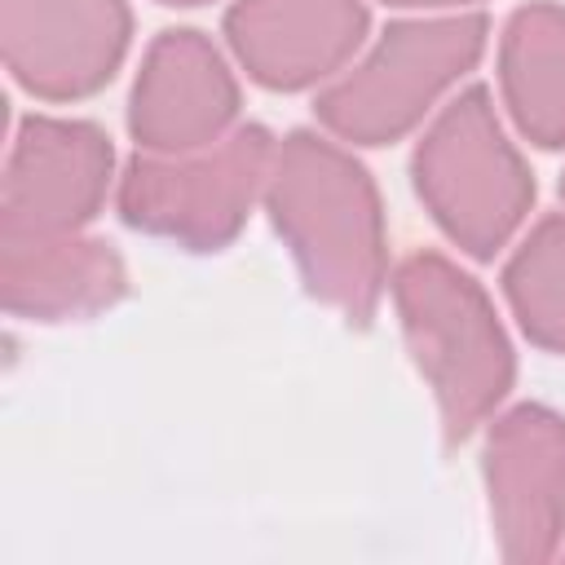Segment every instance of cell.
<instances>
[{
    "mask_svg": "<svg viewBox=\"0 0 565 565\" xmlns=\"http://www.w3.org/2000/svg\"><path fill=\"white\" fill-rule=\"evenodd\" d=\"M486 44V18L459 13L441 22H393L375 53L318 93V119L358 146L397 141L424 119L433 97L459 79Z\"/></svg>",
    "mask_w": 565,
    "mask_h": 565,
    "instance_id": "4",
    "label": "cell"
},
{
    "mask_svg": "<svg viewBox=\"0 0 565 565\" xmlns=\"http://www.w3.org/2000/svg\"><path fill=\"white\" fill-rule=\"evenodd\" d=\"M415 366L437 393L446 441L468 437L512 388V349L486 291L437 252H415L393 274Z\"/></svg>",
    "mask_w": 565,
    "mask_h": 565,
    "instance_id": "2",
    "label": "cell"
},
{
    "mask_svg": "<svg viewBox=\"0 0 565 565\" xmlns=\"http://www.w3.org/2000/svg\"><path fill=\"white\" fill-rule=\"evenodd\" d=\"M415 185L433 221L477 260H490L534 203V181L486 88H468L437 115L415 150Z\"/></svg>",
    "mask_w": 565,
    "mask_h": 565,
    "instance_id": "3",
    "label": "cell"
},
{
    "mask_svg": "<svg viewBox=\"0 0 565 565\" xmlns=\"http://www.w3.org/2000/svg\"><path fill=\"white\" fill-rule=\"evenodd\" d=\"M163 4H203V0H163Z\"/></svg>",
    "mask_w": 565,
    "mask_h": 565,
    "instance_id": "15",
    "label": "cell"
},
{
    "mask_svg": "<svg viewBox=\"0 0 565 565\" xmlns=\"http://www.w3.org/2000/svg\"><path fill=\"white\" fill-rule=\"evenodd\" d=\"M110 141L93 124L26 119L4 177V238L66 234L106 194Z\"/></svg>",
    "mask_w": 565,
    "mask_h": 565,
    "instance_id": "8",
    "label": "cell"
},
{
    "mask_svg": "<svg viewBox=\"0 0 565 565\" xmlns=\"http://www.w3.org/2000/svg\"><path fill=\"white\" fill-rule=\"evenodd\" d=\"M486 486L503 556H556L565 530V419L547 406L508 411L486 441Z\"/></svg>",
    "mask_w": 565,
    "mask_h": 565,
    "instance_id": "6",
    "label": "cell"
},
{
    "mask_svg": "<svg viewBox=\"0 0 565 565\" xmlns=\"http://www.w3.org/2000/svg\"><path fill=\"white\" fill-rule=\"evenodd\" d=\"M128 49L124 0H4V57L40 97L102 88Z\"/></svg>",
    "mask_w": 565,
    "mask_h": 565,
    "instance_id": "7",
    "label": "cell"
},
{
    "mask_svg": "<svg viewBox=\"0 0 565 565\" xmlns=\"http://www.w3.org/2000/svg\"><path fill=\"white\" fill-rule=\"evenodd\" d=\"M238 115V88L199 31H163L132 88V137L163 154L216 141Z\"/></svg>",
    "mask_w": 565,
    "mask_h": 565,
    "instance_id": "9",
    "label": "cell"
},
{
    "mask_svg": "<svg viewBox=\"0 0 565 565\" xmlns=\"http://www.w3.org/2000/svg\"><path fill=\"white\" fill-rule=\"evenodd\" d=\"M503 291L543 349L565 353V216H547L503 269Z\"/></svg>",
    "mask_w": 565,
    "mask_h": 565,
    "instance_id": "13",
    "label": "cell"
},
{
    "mask_svg": "<svg viewBox=\"0 0 565 565\" xmlns=\"http://www.w3.org/2000/svg\"><path fill=\"white\" fill-rule=\"evenodd\" d=\"M388 4H468V0H388Z\"/></svg>",
    "mask_w": 565,
    "mask_h": 565,
    "instance_id": "14",
    "label": "cell"
},
{
    "mask_svg": "<svg viewBox=\"0 0 565 565\" xmlns=\"http://www.w3.org/2000/svg\"><path fill=\"white\" fill-rule=\"evenodd\" d=\"M225 35L265 88H305L362 44L366 9L358 0H238Z\"/></svg>",
    "mask_w": 565,
    "mask_h": 565,
    "instance_id": "10",
    "label": "cell"
},
{
    "mask_svg": "<svg viewBox=\"0 0 565 565\" xmlns=\"http://www.w3.org/2000/svg\"><path fill=\"white\" fill-rule=\"evenodd\" d=\"M561 194H565V177H561Z\"/></svg>",
    "mask_w": 565,
    "mask_h": 565,
    "instance_id": "16",
    "label": "cell"
},
{
    "mask_svg": "<svg viewBox=\"0 0 565 565\" xmlns=\"http://www.w3.org/2000/svg\"><path fill=\"white\" fill-rule=\"evenodd\" d=\"M265 203L309 291L366 322L384 291V216L371 177L340 146L291 132L274 150Z\"/></svg>",
    "mask_w": 565,
    "mask_h": 565,
    "instance_id": "1",
    "label": "cell"
},
{
    "mask_svg": "<svg viewBox=\"0 0 565 565\" xmlns=\"http://www.w3.org/2000/svg\"><path fill=\"white\" fill-rule=\"evenodd\" d=\"M499 79L516 128L543 146H565V9L525 4L508 18L499 44Z\"/></svg>",
    "mask_w": 565,
    "mask_h": 565,
    "instance_id": "12",
    "label": "cell"
},
{
    "mask_svg": "<svg viewBox=\"0 0 565 565\" xmlns=\"http://www.w3.org/2000/svg\"><path fill=\"white\" fill-rule=\"evenodd\" d=\"M269 132L247 124L225 146L199 159H132L119 185V212L128 225L177 238L185 247H221L247 221L256 190L269 177Z\"/></svg>",
    "mask_w": 565,
    "mask_h": 565,
    "instance_id": "5",
    "label": "cell"
},
{
    "mask_svg": "<svg viewBox=\"0 0 565 565\" xmlns=\"http://www.w3.org/2000/svg\"><path fill=\"white\" fill-rule=\"evenodd\" d=\"M124 291L119 256L97 238H4V305L35 318L106 309Z\"/></svg>",
    "mask_w": 565,
    "mask_h": 565,
    "instance_id": "11",
    "label": "cell"
}]
</instances>
